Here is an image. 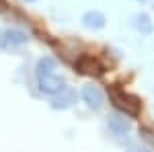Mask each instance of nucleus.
Instances as JSON below:
<instances>
[{
    "label": "nucleus",
    "instance_id": "0eeeda50",
    "mask_svg": "<svg viewBox=\"0 0 154 152\" xmlns=\"http://www.w3.org/2000/svg\"><path fill=\"white\" fill-rule=\"evenodd\" d=\"M27 41H29V37H27V33L21 31V29H8V31L4 33V45L11 47V49L25 45Z\"/></svg>",
    "mask_w": 154,
    "mask_h": 152
},
{
    "label": "nucleus",
    "instance_id": "1a4fd4ad",
    "mask_svg": "<svg viewBox=\"0 0 154 152\" xmlns=\"http://www.w3.org/2000/svg\"><path fill=\"white\" fill-rule=\"evenodd\" d=\"M51 74H56V60L45 56V58H41L37 62L35 76H37V80H39V78H45V76H51Z\"/></svg>",
    "mask_w": 154,
    "mask_h": 152
},
{
    "label": "nucleus",
    "instance_id": "f257e3e1",
    "mask_svg": "<svg viewBox=\"0 0 154 152\" xmlns=\"http://www.w3.org/2000/svg\"><path fill=\"white\" fill-rule=\"evenodd\" d=\"M109 101H111L113 107H115L117 111H121L123 115H128V117H138L140 115V103H138V99L131 97V95H128L125 91L117 88V86L109 88Z\"/></svg>",
    "mask_w": 154,
    "mask_h": 152
},
{
    "label": "nucleus",
    "instance_id": "39448f33",
    "mask_svg": "<svg viewBox=\"0 0 154 152\" xmlns=\"http://www.w3.org/2000/svg\"><path fill=\"white\" fill-rule=\"evenodd\" d=\"M76 103V93L72 91V88H64L62 93H58V95H54L51 97V109H60V111H64V109H70L72 105Z\"/></svg>",
    "mask_w": 154,
    "mask_h": 152
},
{
    "label": "nucleus",
    "instance_id": "9d476101",
    "mask_svg": "<svg viewBox=\"0 0 154 152\" xmlns=\"http://www.w3.org/2000/svg\"><path fill=\"white\" fill-rule=\"evenodd\" d=\"M84 60L88 62V66H86V64H82V62H78V70H80V72H84V74H93V72H95V74H101V72H103L101 64H99L97 60L86 58V56H84Z\"/></svg>",
    "mask_w": 154,
    "mask_h": 152
},
{
    "label": "nucleus",
    "instance_id": "7ed1b4c3",
    "mask_svg": "<svg viewBox=\"0 0 154 152\" xmlns=\"http://www.w3.org/2000/svg\"><path fill=\"white\" fill-rule=\"evenodd\" d=\"M37 84H39V91L45 93V95H49V97L62 93V91L66 88V80H64L62 76H58V74H51V76H45V78H39Z\"/></svg>",
    "mask_w": 154,
    "mask_h": 152
},
{
    "label": "nucleus",
    "instance_id": "f8f14e48",
    "mask_svg": "<svg viewBox=\"0 0 154 152\" xmlns=\"http://www.w3.org/2000/svg\"><path fill=\"white\" fill-rule=\"evenodd\" d=\"M4 45V33H2V31H0V47Z\"/></svg>",
    "mask_w": 154,
    "mask_h": 152
},
{
    "label": "nucleus",
    "instance_id": "4468645a",
    "mask_svg": "<svg viewBox=\"0 0 154 152\" xmlns=\"http://www.w3.org/2000/svg\"><path fill=\"white\" fill-rule=\"evenodd\" d=\"M27 2H31V0H27Z\"/></svg>",
    "mask_w": 154,
    "mask_h": 152
},
{
    "label": "nucleus",
    "instance_id": "423d86ee",
    "mask_svg": "<svg viewBox=\"0 0 154 152\" xmlns=\"http://www.w3.org/2000/svg\"><path fill=\"white\" fill-rule=\"evenodd\" d=\"M107 23L105 14L99 11H88L82 14V27L84 29H88V31H99V29H103Z\"/></svg>",
    "mask_w": 154,
    "mask_h": 152
},
{
    "label": "nucleus",
    "instance_id": "f03ea898",
    "mask_svg": "<svg viewBox=\"0 0 154 152\" xmlns=\"http://www.w3.org/2000/svg\"><path fill=\"white\" fill-rule=\"evenodd\" d=\"M80 97H82L84 105L88 109H93V111H99L101 107L105 105V95H103V91L97 84H84Z\"/></svg>",
    "mask_w": 154,
    "mask_h": 152
},
{
    "label": "nucleus",
    "instance_id": "20e7f679",
    "mask_svg": "<svg viewBox=\"0 0 154 152\" xmlns=\"http://www.w3.org/2000/svg\"><path fill=\"white\" fill-rule=\"evenodd\" d=\"M107 128H109V132L113 136H128L131 129V123H130V119H125V115L113 113V115L107 117Z\"/></svg>",
    "mask_w": 154,
    "mask_h": 152
},
{
    "label": "nucleus",
    "instance_id": "6e6552de",
    "mask_svg": "<svg viewBox=\"0 0 154 152\" xmlns=\"http://www.w3.org/2000/svg\"><path fill=\"white\" fill-rule=\"evenodd\" d=\"M131 25H134V29H136L138 33H142V35H152V31H154V25H152L150 17H148L146 12H138V14H134Z\"/></svg>",
    "mask_w": 154,
    "mask_h": 152
},
{
    "label": "nucleus",
    "instance_id": "ddd939ff",
    "mask_svg": "<svg viewBox=\"0 0 154 152\" xmlns=\"http://www.w3.org/2000/svg\"><path fill=\"white\" fill-rule=\"evenodd\" d=\"M138 2H148V0H138Z\"/></svg>",
    "mask_w": 154,
    "mask_h": 152
},
{
    "label": "nucleus",
    "instance_id": "9b49d317",
    "mask_svg": "<svg viewBox=\"0 0 154 152\" xmlns=\"http://www.w3.org/2000/svg\"><path fill=\"white\" fill-rule=\"evenodd\" d=\"M130 152H150L146 146H140V144H130V148H128Z\"/></svg>",
    "mask_w": 154,
    "mask_h": 152
}]
</instances>
